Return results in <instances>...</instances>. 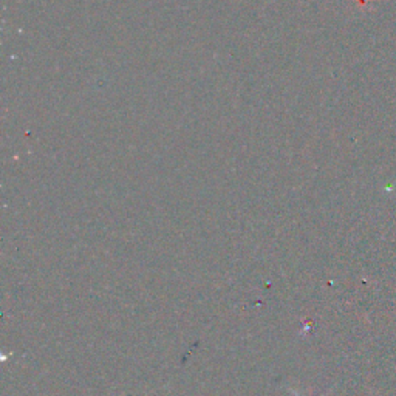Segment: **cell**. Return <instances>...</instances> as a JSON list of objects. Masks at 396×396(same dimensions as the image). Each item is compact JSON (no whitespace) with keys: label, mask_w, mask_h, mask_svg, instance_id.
<instances>
[{"label":"cell","mask_w":396,"mask_h":396,"mask_svg":"<svg viewBox=\"0 0 396 396\" xmlns=\"http://www.w3.org/2000/svg\"><path fill=\"white\" fill-rule=\"evenodd\" d=\"M291 393H293L294 396H302V395H300V393H298L296 390H291ZM322 396H325V395H322Z\"/></svg>","instance_id":"obj_1"}]
</instances>
